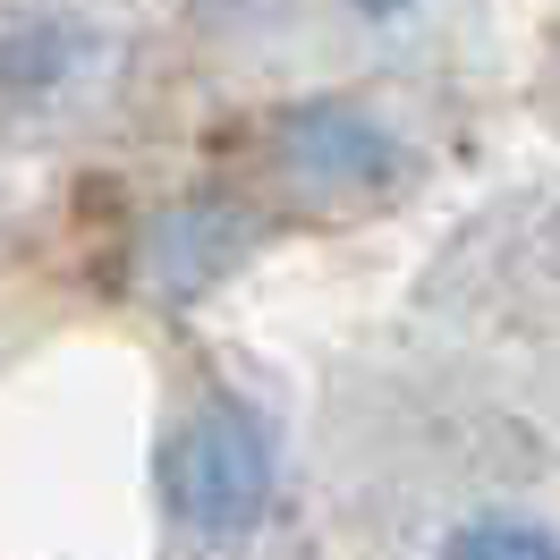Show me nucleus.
I'll return each instance as SVG.
<instances>
[{"label":"nucleus","mask_w":560,"mask_h":560,"mask_svg":"<svg viewBox=\"0 0 560 560\" xmlns=\"http://www.w3.org/2000/svg\"><path fill=\"white\" fill-rule=\"evenodd\" d=\"M357 9H374V18H383V9H408V0H357Z\"/></svg>","instance_id":"obj_5"},{"label":"nucleus","mask_w":560,"mask_h":560,"mask_svg":"<svg viewBox=\"0 0 560 560\" xmlns=\"http://www.w3.org/2000/svg\"><path fill=\"white\" fill-rule=\"evenodd\" d=\"M442 560H560V535L535 518H467L442 544Z\"/></svg>","instance_id":"obj_4"},{"label":"nucleus","mask_w":560,"mask_h":560,"mask_svg":"<svg viewBox=\"0 0 560 560\" xmlns=\"http://www.w3.org/2000/svg\"><path fill=\"white\" fill-rule=\"evenodd\" d=\"M238 212H221V205H187L171 212V221H153V246H144V272H153V289L162 298H196V289H212V280L238 264Z\"/></svg>","instance_id":"obj_3"},{"label":"nucleus","mask_w":560,"mask_h":560,"mask_svg":"<svg viewBox=\"0 0 560 560\" xmlns=\"http://www.w3.org/2000/svg\"><path fill=\"white\" fill-rule=\"evenodd\" d=\"M171 501H178V518L196 535H212V544L246 535L264 518V501H272V433H264V417L238 408V399L196 408V424L171 451Z\"/></svg>","instance_id":"obj_1"},{"label":"nucleus","mask_w":560,"mask_h":560,"mask_svg":"<svg viewBox=\"0 0 560 560\" xmlns=\"http://www.w3.org/2000/svg\"><path fill=\"white\" fill-rule=\"evenodd\" d=\"M280 178L315 205H349V196H374L390 178V137L349 103H323V110H298L280 128Z\"/></svg>","instance_id":"obj_2"}]
</instances>
